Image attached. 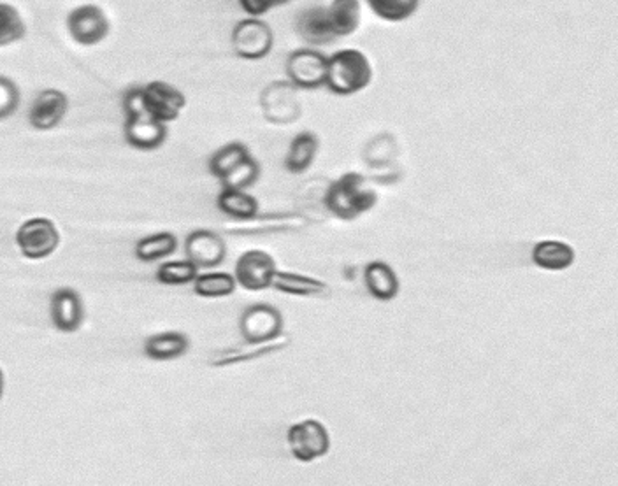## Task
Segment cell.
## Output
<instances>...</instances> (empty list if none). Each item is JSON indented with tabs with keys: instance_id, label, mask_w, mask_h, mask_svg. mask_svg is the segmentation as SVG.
<instances>
[{
	"instance_id": "cell-7",
	"label": "cell",
	"mask_w": 618,
	"mask_h": 486,
	"mask_svg": "<svg viewBox=\"0 0 618 486\" xmlns=\"http://www.w3.org/2000/svg\"><path fill=\"white\" fill-rule=\"evenodd\" d=\"M239 329L248 344L273 343L283 330V316L273 306L255 304L241 316Z\"/></svg>"
},
{
	"instance_id": "cell-18",
	"label": "cell",
	"mask_w": 618,
	"mask_h": 486,
	"mask_svg": "<svg viewBox=\"0 0 618 486\" xmlns=\"http://www.w3.org/2000/svg\"><path fill=\"white\" fill-rule=\"evenodd\" d=\"M364 281L369 294L378 301H392L399 292V279L394 269L385 262H371L364 271Z\"/></svg>"
},
{
	"instance_id": "cell-31",
	"label": "cell",
	"mask_w": 618,
	"mask_h": 486,
	"mask_svg": "<svg viewBox=\"0 0 618 486\" xmlns=\"http://www.w3.org/2000/svg\"><path fill=\"white\" fill-rule=\"evenodd\" d=\"M238 2L246 15H250L252 18H260V16L269 13L271 9L285 6L290 0H238Z\"/></svg>"
},
{
	"instance_id": "cell-19",
	"label": "cell",
	"mask_w": 618,
	"mask_h": 486,
	"mask_svg": "<svg viewBox=\"0 0 618 486\" xmlns=\"http://www.w3.org/2000/svg\"><path fill=\"white\" fill-rule=\"evenodd\" d=\"M318 150H320V141L313 132L297 134L292 139L287 158H285L287 171L292 172V174H302V172L308 171L317 158Z\"/></svg>"
},
{
	"instance_id": "cell-8",
	"label": "cell",
	"mask_w": 618,
	"mask_h": 486,
	"mask_svg": "<svg viewBox=\"0 0 618 486\" xmlns=\"http://www.w3.org/2000/svg\"><path fill=\"white\" fill-rule=\"evenodd\" d=\"M67 29L76 43L81 46H95L109 36L111 23L99 6L85 4L67 16Z\"/></svg>"
},
{
	"instance_id": "cell-5",
	"label": "cell",
	"mask_w": 618,
	"mask_h": 486,
	"mask_svg": "<svg viewBox=\"0 0 618 486\" xmlns=\"http://www.w3.org/2000/svg\"><path fill=\"white\" fill-rule=\"evenodd\" d=\"M16 244L22 255L29 260H43L57 251L60 232L48 218H32L23 223L16 232Z\"/></svg>"
},
{
	"instance_id": "cell-14",
	"label": "cell",
	"mask_w": 618,
	"mask_h": 486,
	"mask_svg": "<svg viewBox=\"0 0 618 486\" xmlns=\"http://www.w3.org/2000/svg\"><path fill=\"white\" fill-rule=\"evenodd\" d=\"M185 253L197 267H216L227 255V246L222 237L211 230H195L187 237Z\"/></svg>"
},
{
	"instance_id": "cell-11",
	"label": "cell",
	"mask_w": 618,
	"mask_h": 486,
	"mask_svg": "<svg viewBox=\"0 0 618 486\" xmlns=\"http://www.w3.org/2000/svg\"><path fill=\"white\" fill-rule=\"evenodd\" d=\"M123 130H125L127 143L132 148H137V150H157L162 144L166 143V123H162L155 116H151L150 111H144V113H139V115L127 116L125 129Z\"/></svg>"
},
{
	"instance_id": "cell-10",
	"label": "cell",
	"mask_w": 618,
	"mask_h": 486,
	"mask_svg": "<svg viewBox=\"0 0 618 486\" xmlns=\"http://www.w3.org/2000/svg\"><path fill=\"white\" fill-rule=\"evenodd\" d=\"M143 92L144 104L150 115L166 125L178 120L187 106V97L183 92L166 81H151L143 86Z\"/></svg>"
},
{
	"instance_id": "cell-9",
	"label": "cell",
	"mask_w": 618,
	"mask_h": 486,
	"mask_svg": "<svg viewBox=\"0 0 618 486\" xmlns=\"http://www.w3.org/2000/svg\"><path fill=\"white\" fill-rule=\"evenodd\" d=\"M276 271H278L276 262L269 253L262 250H250L238 258L234 278L246 290L260 292L271 286Z\"/></svg>"
},
{
	"instance_id": "cell-23",
	"label": "cell",
	"mask_w": 618,
	"mask_h": 486,
	"mask_svg": "<svg viewBox=\"0 0 618 486\" xmlns=\"http://www.w3.org/2000/svg\"><path fill=\"white\" fill-rule=\"evenodd\" d=\"M178 250V239L171 232H159L153 236L143 237L136 244V257L141 262H157L171 257Z\"/></svg>"
},
{
	"instance_id": "cell-4",
	"label": "cell",
	"mask_w": 618,
	"mask_h": 486,
	"mask_svg": "<svg viewBox=\"0 0 618 486\" xmlns=\"http://www.w3.org/2000/svg\"><path fill=\"white\" fill-rule=\"evenodd\" d=\"M274 46L273 29L260 18H246L232 30V48L243 60H262Z\"/></svg>"
},
{
	"instance_id": "cell-6",
	"label": "cell",
	"mask_w": 618,
	"mask_h": 486,
	"mask_svg": "<svg viewBox=\"0 0 618 486\" xmlns=\"http://www.w3.org/2000/svg\"><path fill=\"white\" fill-rule=\"evenodd\" d=\"M327 62L329 57L317 50H302L290 53L287 58V76L292 85L304 90H315L327 81Z\"/></svg>"
},
{
	"instance_id": "cell-21",
	"label": "cell",
	"mask_w": 618,
	"mask_h": 486,
	"mask_svg": "<svg viewBox=\"0 0 618 486\" xmlns=\"http://www.w3.org/2000/svg\"><path fill=\"white\" fill-rule=\"evenodd\" d=\"M271 286H274L278 292L297 295V297H322V295L329 294V286L325 285L324 281L308 278L302 274H294V272L276 271Z\"/></svg>"
},
{
	"instance_id": "cell-27",
	"label": "cell",
	"mask_w": 618,
	"mask_h": 486,
	"mask_svg": "<svg viewBox=\"0 0 618 486\" xmlns=\"http://www.w3.org/2000/svg\"><path fill=\"white\" fill-rule=\"evenodd\" d=\"M25 34L27 25L23 22L20 11L11 4L0 2V46L18 43Z\"/></svg>"
},
{
	"instance_id": "cell-16",
	"label": "cell",
	"mask_w": 618,
	"mask_h": 486,
	"mask_svg": "<svg viewBox=\"0 0 618 486\" xmlns=\"http://www.w3.org/2000/svg\"><path fill=\"white\" fill-rule=\"evenodd\" d=\"M576 253L569 244L555 239L541 241L532 250V262L545 271H566L575 264Z\"/></svg>"
},
{
	"instance_id": "cell-13",
	"label": "cell",
	"mask_w": 618,
	"mask_h": 486,
	"mask_svg": "<svg viewBox=\"0 0 618 486\" xmlns=\"http://www.w3.org/2000/svg\"><path fill=\"white\" fill-rule=\"evenodd\" d=\"M85 320V306L80 294L72 288H58L51 295V322L60 332L72 334L80 330Z\"/></svg>"
},
{
	"instance_id": "cell-2",
	"label": "cell",
	"mask_w": 618,
	"mask_h": 486,
	"mask_svg": "<svg viewBox=\"0 0 618 486\" xmlns=\"http://www.w3.org/2000/svg\"><path fill=\"white\" fill-rule=\"evenodd\" d=\"M373 81V65L360 50H339L327 62L325 86L336 95H355Z\"/></svg>"
},
{
	"instance_id": "cell-15",
	"label": "cell",
	"mask_w": 618,
	"mask_h": 486,
	"mask_svg": "<svg viewBox=\"0 0 618 486\" xmlns=\"http://www.w3.org/2000/svg\"><path fill=\"white\" fill-rule=\"evenodd\" d=\"M295 27H297L299 36L311 46H327L338 39L332 32L325 8H309L302 11Z\"/></svg>"
},
{
	"instance_id": "cell-24",
	"label": "cell",
	"mask_w": 618,
	"mask_h": 486,
	"mask_svg": "<svg viewBox=\"0 0 618 486\" xmlns=\"http://www.w3.org/2000/svg\"><path fill=\"white\" fill-rule=\"evenodd\" d=\"M238 281L229 272H206L194 281V292L204 299H220L236 292Z\"/></svg>"
},
{
	"instance_id": "cell-29",
	"label": "cell",
	"mask_w": 618,
	"mask_h": 486,
	"mask_svg": "<svg viewBox=\"0 0 618 486\" xmlns=\"http://www.w3.org/2000/svg\"><path fill=\"white\" fill-rule=\"evenodd\" d=\"M260 176V165L255 158H246L243 164L238 165L229 176L222 179L223 188H236V190H246L255 185V181Z\"/></svg>"
},
{
	"instance_id": "cell-30",
	"label": "cell",
	"mask_w": 618,
	"mask_h": 486,
	"mask_svg": "<svg viewBox=\"0 0 618 486\" xmlns=\"http://www.w3.org/2000/svg\"><path fill=\"white\" fill-rule=\"evenodd\" d=\"M18 106H20V90L15 81L0 76V120L15 115Z\"/></svg>"
},
{
	"instance_id": "cell-3",
	"label": "cell",
	"mask_w": 618,
	"mask_h": 486,
	"mask_svg": "<svg viewBox=\"0 0 618 486\" xmlns=\"http://www.w3.org/2000/svg\"><path fill=\"white\" fill-rule=\"evenodd\" d=\"M288 446L295 460L309 464L322 458L331 450V436L318 420H304L295 423L287 434Z\"/></svg>"
},
{
	"instance_id": "cell-26",
	"label": "cell",
	"mask_w": 618,
	"mask_h": 486,
	"mask_svg": "<svg viewBox=\"0 0 618 486\" xmlns=\"http://www.w3.org/2000/svg\"><path fill=\"white\" fill-rule=\"evenodd\" d=\"M367 6L381 20L399 23L417 13L420 0H367Z\"/></svg>"
},
{
	"instance_id": "cell-25",
	"label": "cell",
	"mask_w": 618,
	"mask_h": 486,
	"mask_svg": "<svg viewBox=\"0 0 618 486\" xmlns=\"http://www.w3.org/2000/svg\"><path fill=\"white\" fill-rule=\"evenodd\" d=\"M250 150L243 143H230L216 151L215 155L209 160V171L215 178L222 181L225 176H229L238 165L243 164L246 158H250Z\"/></svg>"
},
{
	"instance_id": "cell-28",
	"label": "cell",
	"mask_w": 618,
	"mask_h": 486,
	"mask_svg": "<svg viewBox=\"0 0 618 486\" xmlns=\"http://www.w3.org/2000/svg\"><path fill=\"white\" fill-rule=\"evenodd\" d=\"M155 276L162 285H188V283H194L195 278L199 276V267L188 258L187 260H174V262L160 265Z\"/></svg>"
},
{
	"instance_id": "cell-12",
	"label": "cell",
	"mask_w": 618,
	"mask_h": 486,
	"mask_svg": "<svg viewBox=\"0 0 618 486\" xmlns=\"http://www.w3.org/2000/svg\"><path fill=\"white\" fill-rule=\"evenodd\" d=\"M69 109V99L64 92L48 88L43 90L32 102L29 111V122L36 130H51L58 127Z\"/></svg>"
},
{
	"instance_id": "cell-20",
	"label": "cell",
	"mask_w": 618,
	"mask_h": 486,
	"mask_svg": "<svg viewBox=\"0 0 618 486\" xmlns=\"http://www.w3.org/2000/svg\"><path fill=\"white\" fill-rule=\"evenodd\" d=\"M188 348H190V341L185 334H180V332L157 334V336L148 337L144 343L146 357L157 360V362H167V360L183 357Z\"/></svg>"
},
{
	"instance_id": "cell-1",
	"label": "cell",
	"mask_w": 618,
	"mask_h": 486,
	"mask_svg": "<svg viewBox=\"0 0 618 486\" xmlns=\"http://www.w3.org/2000/svg\"><path fill=\"white\" fill-rule=\"evenodd\" d=\"M378 193L359 172H348L325 193V206L341 220H355L376 206Z\"/></svg>"
},
{
	"instance_id": "cell-17",
	"label": "cell",
	"mask_w": 618,
	"mask_h": 486,
	"mask_svg": "<svg viewBox=\"0 0 618 486\" xmlns=\"http://www.w3.org/2000/svg\"><path fill=\"white\" fill-rule=\"evenodd\" d=\"M327 9V18L336 37H348L359 30L362 23L360 0H332Z\"/></svg>"
},
{
	"instance_id": "cell-22",
	"label": "cell",
	"mask_w": 618,
	"mask_h": 486,
	"mask_svg": "<svg viewBox=\"0 0 618 486\" xmlns=\"http://www.w3.org/2000/svg\"><path fill=\"white\" fill-rule=\"evenodd\" d=\"M216 206L222 213L236 220H252L259 213V201L245 190L236 188H223L218 195Z\"/></svg>"
},
{
	"instance_id": "cell-32",
	"label": "cell",
	"mask_w": 618,
	"mask_h": 486,
	"mask_svg": "<svg viewBox=\"0 0 618 486\" xmlns=\"http://www.w3.org/2000/svg\"><path fill=\"white\" fill-rule=\"evenodd\" d=\"M4 390H6V376H4V371L0 369V401L4 397Z\"/></svg>"
}]
</instances>
